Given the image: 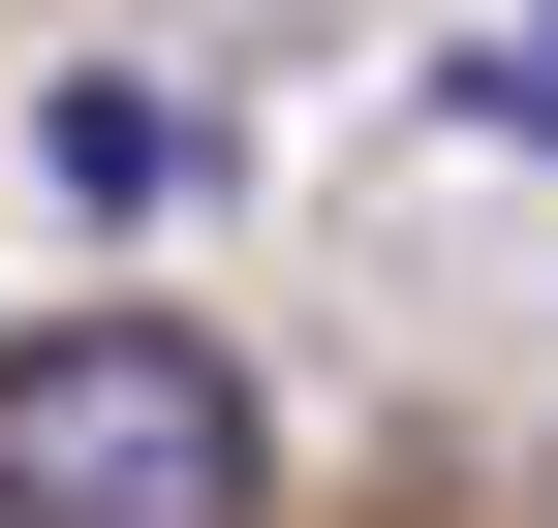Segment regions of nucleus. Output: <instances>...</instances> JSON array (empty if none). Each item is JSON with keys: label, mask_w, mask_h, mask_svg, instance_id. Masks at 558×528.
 <instances>
[{"label": "nucleus", "mask_w": 558, "mask_h": 528, "mask_svg": "<svg viewBox=\"0 0 558 528\" xmlns=\"http://www.w3.org/2000/svg\"><path fill=\"white\" fill-rule=\"evenodd\" d=\"M279 435L186 311H32L0 343V528H248Z\"/></svg>", "instance_id": "1"}, {"label": "nucleus", "mask_w": 558, "mask_h": 528, "mask_svg": "<svg viewBox=\"0 0 558 528\" xmlns=\"http://www.w3.org/2000/svg\"><path fill=\"white\" fill-rule=\"evenodd\" d=\"M32 156H62V218H186V187H218V124H186V94H124V62H94V94H62Z\"/></svg>", "instance_id": "2"}, {"label": "nucleus", "mask_w": 558, "mask_h": 528, "mask_svg": "<svg viewBox=\"0 0 558 528\" xmlns=\"http://www.w3.org/2000/svg\"><path fill=\"white\" fill-rule=\"evenodd\" d=\"M465 124H497V156H558V32H497V62H465Z\"/></svg>", "instance_id": "3"}]
</instances>
